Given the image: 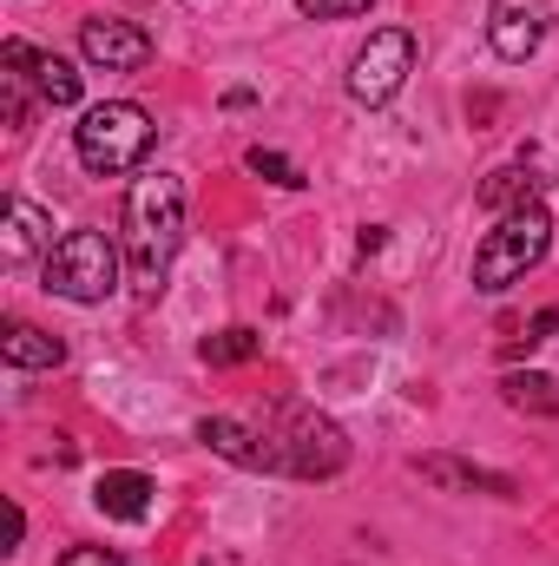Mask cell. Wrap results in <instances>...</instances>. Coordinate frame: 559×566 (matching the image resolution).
<instances>
[{"label": "cell", "instance_id": "obj_16", "mask_svg": "<svg viewBox=\"0 0 559 566\" xmlns=\"http://www.w3.org/2000/svg\"><path fill=\"white\" fill-rule=\"evenodd\" d=\"M500 402L527 409V416H559V382L553 376H534V369H507L500 376Z\"/></svg>", "mask_w": 559, "mask_h": 566}, {"label": "cell", "instance_id": "obj_14", "mask_svg": "<svg viewBox=\"0 0 559 566\" xmlns=\"http://www.w3.org/2000/svg\"><path fill=\"white\" fill-rule=\"evenodd\" d=\"M40 251H53V218L33 198H7V264H27Z\"/></svg>", "mask_w": 559, "mask_h": 566}, {"label": "cell", "instance_id": "obj_6", "mask_svg": "<svg viewBox=\"0 0 559 566\" xmlns=\"http://www.w3.org/2000/svg\"><path fill=\"white\" fill-rule=\"evenodd\" d=\"M415 73V33L409 27H382L369 33V46L349 60V99L356 106H389Z\"/></svg>", "mask_w": 559, "mask_h": 566}, {"label": "cell", "instance_id": "obj_12", "mask_svg": "<svg viewBox=\"0 0 559 566\" xmlns=\"http://www.w3.org/2000/svg\"><path fill=\"white\" fill-rule=\"evenodd\" d=\"M151 474L139 468H106L99 481H93V501H99V514H113V521H145L151 514Z\"/></svg>", "mask_w": 559, "mask_h": 566}, {"label": "cell", "instance_id": "obj_7", "mask_svg": "<svg viewBox=\"0 0 559 566\" xmlns=\"http://www.w3.org/2000/svg\"><path fill=\"white\" fill-rule=\"evenodd\" d=\"M559 20V0H494L487 7V40H494V53L500 60H534L540 53V40L553 33Z\"/></svg>", "mask_w": 559, "mask_h": 566}, {"label": "cell", "instance_id": "obj_17", "mask_svg": "<svg viewBox=\"0 0 559 566\" xmlns=\"http://www.w3.org/2000/svg\"><path fill=\"white\" fill-rule=\"evenodd\" d=\"M257 356H264V336L251 323H231V329L204 336V363L211 369H238V363H257Z\"/></svg>", "mask_w": 559, "mask_h": 566}, {"label": "cell", "instance_id": "obj_3", "mask_svg": "<svg viewBox=\"0 0 559 566\" xmlns=\"http://www.w3.org/2000/svg\"><path fill=\"white\" fill-rule=\"evenodd\" d=\"M547 251H553V218H547V205H520V211H507V218L481 238V251H474V290L500 296L507 283L527 277Z\"/></svg>", "mask_w": 559, "mask_h": 566}, {"label": "cell", "instance_id": "obj_11", "mask_svg": "<svg viewBox=\"0 0 559 566\" xmlns=\"http://www.w3.org/2000/svg\"><path fill=\"white\" fill-rule=\"evenodd\" d=\"M421 481L447 488V494H494V501H514V474H494V468H474V461H454V454H421L415 461Z\"/></svg>", "mask_w": 559, "mask_h": 566}, {"label": "cell", "instance_id": "obj_4", "mask_svg": "<svg viewBox=\"0 0 559 566\" xmlns=\"http://www.w3.org/2000/svg\"><path fill=\"white\" fill-rule=\"evenodd\" d=\"M119 264H126V251L106 231H66L46 251V290L66 303H106L119 290Z\"/></svg>", "mask_w": 559, "mask_h": 566}, {"label": "cell", "instance_id": "obj_8", "mask_svg": "<svg viewBox=\"0 0 559 566\" xmlns=\"http://www.w3.org/2000/svg\"><path fill=\"white\" fill-rule=\"evenodd\" d=\"M80 60L86 66H99V73H139L145 60H151V33H145L139 20H86L80 27Z\"/></svg>", "mask_w": 559, "mask_h": 566}, {"label": "cell", "instance_id": "obj_15", "mask_svg": "<svg viewBox=\"0 0 559 566\" xmlns=\"http://www.w3.org/2000/svg\"><path fill=\"white\" fill-rule=\"evenodd\" d=\"M0 356H7V369H60L66 363V343L53 329H40V323H7Z\"/></svg>", "mask_w": 559, "mask_h": 566}, {"label": "cell", "instance_id": "obj_21", "mask_svg": "<svg viewBox=\"0 0 559 566\" xmlns=\"http://www.w3.org/2000/svg\"><path fill=\"white\" fill-rule=\"evenodd\" d=\"M60 566H126V560H119V547H66Z\"/></svg>", "mask_w": 559, "mask_h": 566}, {"label": "cell", "instance_id": "obj_9", "mask_svg": "<svg viewBox=\"0 0 559 566\" xmlns=\"http://www.w3.org/2000/svg\"><path fill=\"white\" fill-rule=\"evenodd\" d=\"M0 60H7V73H27V86H33L53 113L80 106V73H73V60L40 53V46H27V40H7V46H0Z\"/></svg>", "mask_w": 559, "mask_h": 566}, {"label": "cell", "instance_id": "obj_10", "mask_svg": "<svg viewBox=\"0 0 559 566\" xmlns=\"http://www.w3.org/2000/svg\"><path fill=\"white\" fill-rule=\"evenodd\" d=\"M198 441H204L211 454L238 461V468H257V474H289V468H283L277 434H257V428L231 422V416H204V422H198Z\"/></svg>", "mask_w": 559, "mask_h": 566}, {"label": "cell", "instance_id": "obj_13", "mask_svg": "<svg viewBox=\"0 0 559 566\" xmlns=\"http://www.w3.org/2000/svg\"><path fill=\"white\" fill-rule=\"evenodd\" d=\"M520 205H540V178H534L527 158H514V165H500V171L481 178V211L507 218V211H520Z\"/></svg>", "mask_w": 559, "mask_h": 566}, {"label": "cell", "instance_id": "obj_19", "mask_svg": "<svg viewBox=\"0 0 559 566\" xmlns=\"http://www.w3.org/2000/svg\"><path fill=\"white\" fill-rule=\"evenodd\" d=\"M553 329H559V310H540V316H534V323H527V329H520V336L507 343V356H520V349H540V343H547Z\"/></svg>", "mask_w": 559, "mask_h": 566}, {"label": "cell", "instance_id": "obj_20", "mask_svg": "<svg viewBox=\"0 0 559 566\" xmlns=\"http://www.w3.org/2000/svg\"><path fill=\"white\" fill-rule=\"evenodd\" d=\"M309 20H349V13H369V0H296Z\"/></svg>", "mask_w": 559, "mask_h": 566}, {"label": "cell", "instance_id": "obj_1", "mask_svg": "<svg viewBox=\"0 0 559 566\" xmlns=\"http://www.w3.org/2000/svg\"><path fill=\"white\" fill-rule=\"evenodd\" d=\"M184 244V178L178 171H145L126 198V277L145 303L165 290L171 258Z\"/></svg>", "mask_w": 559, "mask_h": 566}, {"label": "cell", "instance_id": "obj_5", "mask_svg": "<svg viewBox=\"0 0 559 566\" xmlns=\"http://www.w3.org/2000/svg\"><path fill=\"white\" fill-rule=\"evenodd\" d=\"M277 448H283V468L296 481H329V474L349 468L342 422H329L323 409H303V402H283L277 409Z\"/></svg>", "mask_w": 559, "mask_h": 566}, {"label": "cell", "instance_id": "obj_2", "mask_svg": "<svg viewBox=\"0 0 559 566\" xmlns=\"http://www.w3.org/2000/svg\"><path fill=\"white\" fill-rule=\"evenodd\" d=\"M158 139L151 113L139 99H106V106H86L80 126H73V151L93 178H119V171H139L145 151Z\"/></svg>", "mask_w": 559, "mask_h": 566}, {"label": "cell", "instance_id": "obj_18", "mask_svg": "<svg viewBox=\"0 0 559 566\" xmlns=\"http://www.w3.org/2000/svg\"><path fill=\"white\" fill-rule=\"evenodd\" d=\"M244 165H251L257 178L283 185V191H303V185H309V178H303V165H296V158H283V151H271V145H251V151H244Z\"/></svg>", "mask_w": 559, "mask_h": 566}]
</instances>
